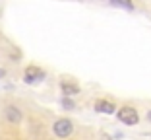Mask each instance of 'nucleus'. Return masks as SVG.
<instances>
[{
	"label": "nucleus",
	"instance_id": "f257e3e1",
	"mask_svg": "<svg viewBox=\"0 0 151 140\" xmlns=\"http://www.w3.org/2000/svg\"><path fill=\"white\" fill-rule=\"evenodd\" d=\"M118 121H122L124 125H128V127H134V125H138V121H139V115H138V111L134 107H120L118 109Z\"/></svg>",
	"mask_w": 151,
	"mask_h": 140
},
{
	"label": "nucleus",
	"instance_id": "f03ea898",
	"mask_svg": "<svg viewBox=\"0 0 151 140\" xmlns=\"http://www.w3.org/2000/svg\"><path fill=\"white\" fill-rule=\"evenodd\" d=\"M52 131L58 138H68L72 134V131H74V125H72L70 119H58L52 125Z\"/></svg>",
	"mask_w": 151,
	"mask_h": 140
},
{
	"label": "nucleus",
	"instance_id": "7ed1b4c3",
	"mask_svg": "<svg viewBox=\"0 0 151 140\" xmlns=\"http://www.w3.org/2000/svg\"><path fill=\"white\" fill-rule=\"evenodd\" d=\"M4 117L8 123H12V125H18L19 121H22V111H19L16 105H8L4 111Z\"/></svg>",
	"mask_w": 151,
	"mask_h": 140
},
{
	"label": "nucleus",
	"instance_id": "20e7f679",
	"mask_svg": "<svg viewBox=\"0 0 151 140\" xmlns=\"http://www.w3.org/2000/svg\"><path fill=\"white\" fill-rule=\"evenodd\" d=\"M41 78H45V72L41 70V68H37V66H29V68L25 70V82H27V84H33V82L41 80Z\"/></svg>",
	"mask_w": 151,
	"mask_h": 140
},
{
	"label": "nucleus",
	"instance_id": "39448f33",
	"mask_svg": "<svg viewBox=\"0 0 151 140\" xmlns=\"http://www.w3.org/2000/svg\"><path fill=\"white\" fill-rule=\"evenodd\" d=\"M95 109H97L99 113H107V115H112L114 113V105L111 103V101H105V99H99V101H95Z\"/></svg>",
	"mask_w": 151,
	"mask_h": 140
},
{
	"label": "nucleus",
	"instance_id": "423d86ee",
	"mask_svg": "<svg viewBox=\"0 0 151 140\" xmlns=\"http://www.w3.org/2000/svg\"><path fill=\"white\" fill-rule=\"evenodd\" d=\"M60 88H62L64 95H76V94H80V88H78V84H74V82H62Z\"/></svg>",
	"mask_w": 151,
	"mask_h": 140
},
{
	"label": "nucleus",
	"instance_id": "0eeeda50",
	"mask_svg": "<svg viewBox=\"0 0 151 140\" xmlns=\"http://www.w3.org/2000/svg\"><path fill=\"white\" fill-rule=\"evenodd\" d=\"M62 107L64 109H74V101L68 99V97H64V99H62Z\"/></svg>",
	"mask_w": 151,
	"mask_h": 140
},
{
	"label": "nucleus",
	"instance_id": "6e6552de",
	"mask_svg": "<svg viewBox=\"0 0 151 140\" xmlns=\"http://www.w3.org/2000/svg\"><path fill=\"white\" fill-rule=\"evenodd\" d=\"M4 74H6V72H4V70H2V68H0V78H2V76H4Z\"/></svg>",
	"mask_w": 151,
	"mask_h": 140
},
{
	"label": "nucleus",
	"instance_id": "1a4fd4ad",
	"mask_svg": "<svg viewBox=\"0 0 151 140\" xmlns=\"http://www.w3.org/2000/svg\"><path fill=\"white\" fill-rule=\"evenodd\" d=\"M147 119H149V121H151V111H149V113H147Z\"/></svg>",
	"mask_w": 151,
	"mask_h": 140
}]
</instances>
